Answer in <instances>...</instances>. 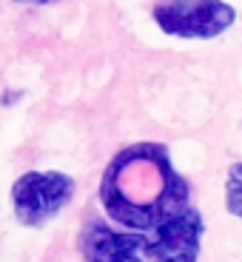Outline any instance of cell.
Masks as SVG:
<instances>
[{"instance_id":"7a4b0ae2","label":"cell","mask_w":242,"mask_h":262,"mask_svg":"<svg viewBox=\"0 0 242 262\" xmlns=\"http://www.w3.org/2000/svg\"><path fill=\"white\" fill-rule=\"evenodd\" d=\"M205 234L203 214L191 205L151 231H123L92 216L80 228L83 262H196Z\"/></svg>"},{"instance_id":"6da1fadb","label":"cell","mask_w":242,"mask_h":262,"mask_svg":"<svg viewBox=\"0 0 242 262\" xmlns=\"http://www.w3.org/2000/svg\"><path fill=\"white\" fill-rule=\"evenodd\" d=\"M100 203L123 231H151L191 208V191L160 143L128 145L108 163Z\"/></svg>"},{"instance_id":"8992f818","label":"cell","mask_w":242,"mask_h":262,"mask_svg":"<svg viewBox=\"0 0 242 262\" xmlns=\"http://www.w3.org/2000/svg\"><path fill=\"white\" fill-rule=\"evenodd\" d=\"M34 3H52V0H34Z\"/></svg>"},{"instance_id":"277c9868","label":"cell","mask_w":242,"mask_h":262,"mask_svg":"<svg viewBox=\"0 0 242 262\" xmlns=\"http://www.w3.org/2000/svg\"><path fill=\"white\" fill-rule=\"evenodd\" d=\"M154 20L171 37L211 40L234 26L236 12L225 0H160Z\"/></svg>"},{"instance_id":"3957f363","label":"cell","mask_w":242,"mask_h":262,"mask_svg":"<svg viewBox=\"0 0 242 262\" xmlns=\"http://www.w3.org/2000/svg\"><path fill=\"white\" fill-rule=\"evenodd\" d=\"M74 180L63 171H29L12 185V208L20 225L40 228L72 203Z\"/></svg>"},{"instance_id":"5b68a950","label":"cell","mask_w":242,"mask_h":262,"mask_svg":"<svg viewBox=\"0 0 242 262\" xmlns=\"http://www.w3.org/2000/svg\"><path fill=\"white\" fill-rule=\"evenodd\" d=\"M225 208H228V214L242 220V163H234L228 168V180H225Z\"/></svg>"}]
</instances>
